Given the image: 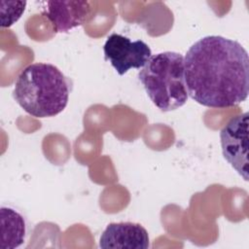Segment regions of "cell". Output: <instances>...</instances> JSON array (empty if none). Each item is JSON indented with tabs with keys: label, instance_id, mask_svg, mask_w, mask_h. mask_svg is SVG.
<instances>
[{
	"label": "cell",
	"instance_id": "1",
	"mask_svg": "<svg viewBox=\"0 0 249 249\" xmlns=\"http://www.w3.org/2000/svg\"><path fill=\"white\" fill-rule=\"evenodd\" d=\"M188 94L210 108L243 102L249 92V57L235 40L209 35L195 42L184 57Z\"/></svg>",
	"mask_w": 249,
	"mask_h": 249
},
{
	"label": "cell",
	"instance_id": "2",
	"mask_svg": "<svg viewBox=\"0 0 249 249\" xmlns=\"http://www.w3.org/2000/svg\"><path fill=\"white\" fill-rule=\"evenodd\" d=\"M70 90L69 79L56 66L36 62L26 66L18 76L13 96L27 114L49 118L65 109Z\"/></svg>",
	"mask_w": 249,
	"mask_h": 249
},
{
	"label": "cell",
	"instance_id": "3",
	"mask_svg": "<svg viewBox=\"0 0 249 249\" xmlns=\"http://www.w3.org/2000/svg\"><path fill=\"white\" fill-rule=\"evenodd\" d=\"M149 98L160 111L176 110L188 100L184 56L176 52L152 55L138 73Z\"/></svg>",
	"mask_w": 249,
	"mask_h": 249
},
{
	"label": "cell",
	"instance_id": "4",
	"mask_svg": "<svg viewBox=\"0 0 249 249\" xmlns=\"http://www.w3.org/2000/svg\"><path fill=\"white\" fill-rule=\"evenodd\" d=\"M248 112L233 117L220 132L225 160L245 180H248Z\"/></svg>",
	"mask_w": 249,
	"mask_h": 249
},
{
	"label": "cell",
	"instance_id": "5",
	"mask_svg": "<svg viewBox=\"0 0 249 249\" xmlns=\"http://www.w3.org/2000/svg\"><path fill=\"white\" fill-rule=\"evenodd\" d=\"M103 51L105 58L119 75H124L131 68L144 67L152 56V51L144 41H131L119 33H112L107 37Z\"/></svg>",
	"mask_w": 249,
	"mask_h": 249
},
{
	"label": "cell",
	"instance_id": "6",
	"mask_svg": "<svg viewBox=\"0 0 249 249\" xmlns=\"http://www.w3.org/2000/svg\"><path fill=\"white\" fill-rule=\"evenodd\" d=\"M44 14L56 33L68 32L86 23L91 15L88 1H47Z\"/></svg>",
	"mask_w": 249,
	"mask_h": 249
},
{
	"label": "cell",
	"instance_id": "7",
	"mask_svg": "<svg viewBox=\"0 0 249 249\" xmlns=\"http://www.w3.org/2000/svg\"><path fill=\"white\" fill-rule=\"evenodd\" d=\"M149 234L140 224L121 222L109 224L99 239L101 248L147 249Z\"/></svg>",
	"mask_w": 249,
	"mask_h": 249
},
{
	"label": "cell",
	"instance_id": "8",
	"mask_svg": "<svg viewBox=\"0 0 249 249\" xmlns=\"http://www.w3.org/2000/svg\"><path fill=\"white\" fill-rule=\"evenodd\" d=\"M1 248L15 249L19 247L26 237V221L16 209L1 207Z\"/></svg>",
	"mask_w": 249,
	"mask_h": 249
},
{
	"label": "cell",
	"instance_id": "9",
	"mask_svg": "<svg viewBox=\"0 0 249 249\" xmlns=\"http://www.w3.org/2000/svg\"><path fill=\"white\" fill-rule=\"evenodd\" d=\"M1 26L10 27L19 19L25 10V1H1Z\"/></svg>",
	"mask_w": 249,
	"mask_h": 249
}]
</instances>
